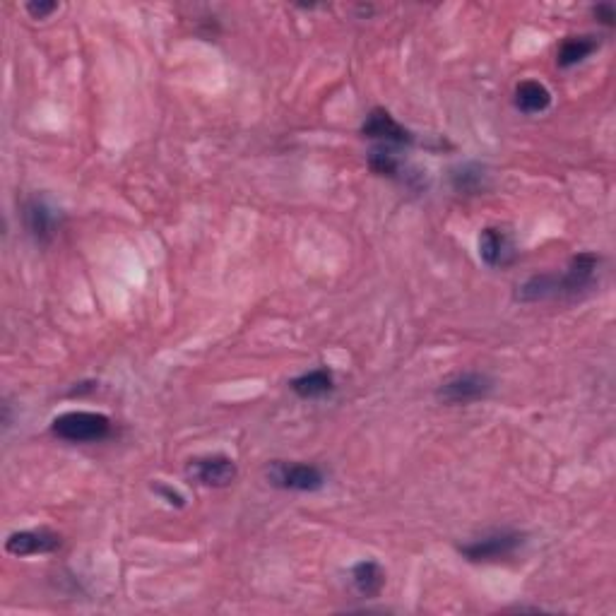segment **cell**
<instances>
[{"mask_svg": "<svg viewBox=\"0 0 616 616\" xmlns=\"http://www.w3.org/2000/svg\"><path fill=\"white\" fill-rule=\"evenodd\" d=\"M597 265H600V258H597L595 253H578L576 258H571L566 272H561V275L547 272V275L530 277V280L520 284L515 296H518V301H527V304H532V301L576 296L595 282Z\"/></svg>", "mask_w": 616, "mask_h": 616, "instance_id": "1", "label": "cell"}, {"mask_svg": "<svg viewBox=\"0 0 616 616\" xmlns=\"http://www.w3.org/2000/svg\"><path fill=\"white\" fill-rule=\"evenodd\" d=\"M51 431L68 443H97L111 434V419L99 412H65L53 419Z\"/></svg>", "mask_w": 616, "mask_h": 616, "instance_id": "2", "label": "cell"}, {"mask_svg": "<svg viewBox=\"0 0 616 616\" xmlns=\"http://www.w3.org/2000/svg\"><path fill=\"white\" fill-rule=\"evenodd\" d=\"M265 477H268L272 487L284 491H321L325 487L321 467L306 465V462L275 460L265 470Z\"/></svg>", "mask_w": 616, "mask_h": 616, "instance_id": "3", "label": "cell"}, {"mask_svg": "<svg viewBox=\"0 0 616 616\" xmlns=\"http://www.w3.org/2000/svg\"><path fill=\"white\" fill-rule=\"evenodd\" d=\"M523 544H525L523 532L499 530V532H491V535L479 537L470 544H462L460 554L465 556L467 561H472V564H489V561L508 559V556H513L515 552H518Z\"/></svg>", "mask_w": 616, "mask_h": 616, "instance_id": "4", "label": "cell"}, {"mask_svg": "<svg viewBox=\"0 0 616 616\" xmlns=\"http://www.w3.org/2000/svg\"><path fill=\"white\" fill-rule=\"evenodd\" d=\"M491 390H494V381H491L487 373L465 371L441 383L438 398L446 402V405H470V402L487 398Z\"/></svg>", "mask_w": 616, "mask_h": 616, "instance_id": "5", "label": "cell"}, {"mask_svg": "<svg viewBox=\"0 0 616 616\" xmlns=\"http://www.w3.org/2000/svg\"><path fill=\"white\" fill-rule=\"evenodd\" d=\"M186 472L188 477L195 479V482L212 489L229 487V484H234L236 475H239L236 462L227 458V455H205V458H195L188 462Z\"/></svg>", "mask_w": 616, "mask_h": 616, "instance_id": "6", "label": "cell"}, {"mask_svg": "<svg viewBox=\"0 0 616 616\" xmlns=\"http://www.w3.org/2000/svg\"><path fill=\"white\" fill-rule=\"evenodd\" d=\"M361 135L369 140L381 142V147H407L414 142V135L405 126H400L390 111L373 109L366 116L364 126H361Z\"/></svg>", "mask_w": 616, "mask_h": 616, "instance_id": "7", "label": "cell"}, {"mask_svg": "<svg viewBox=\"0 0 616 616\" xmlns=\"http://www.w3.org/2000/svg\"><path fill=\"white\" fill-rule=\"evenodd\" d=\"M479 258L489 268H508L518 260V248L513 244V236L501 227H487L479 234Z\"/></svg>", "mask_w": 616, "mask_h": 616, "instance_id": "8", "label": "cell"}, {"mask_svg": "<svg viewBox=\"0 0 616 616\" xmlns=\"http://www.w3.org/2000/svg\"><path fill=\"white\" fill-rule=\"evenodd\" d=\"M22 219H25V227L29 231L37 244H49L53 241V236L58 234V227H61V217L56 215V210L46 203V200L32 198L25 203V210H22Z\"/></svg>", "mask_w": 616, "mask_h": 616, "instance_id": "9", "label": "cell"}, {"mask_svg": "<svg viewBox=\"0 0 616 616\" xmlns=\"http://www.w3.org/2000/svg\"><path fill=\"white\" fill-rule=\"evenodd\" d=\"M61 547V535L51 530H20L13 532L5 539V552L13 556H39V554H51Z\"/></svg>", "mask_w": 616, "mask_h": 616, "instance_id": "10", "label": "cell"}, {"mask_svg": "<svg viewBox=\"0 0 616 616\" xmlns=\"http://www.w3.org/2000/svg\"><path fill=\"white\" fill-rule=\"evenodd\" d=\"M289 385H292V390L299 395V398L318 400V398H325L328 393H333L335 378H333V371L313 369L308 373H301V376H296Z\"/></svg>", "mask_w": 616, "mask_h": 616, "instance_id": "11", "label": "cell"}, {"mask_svg": "<svg viewBox=\"0 0 616 616\" xmlns=\"http://www.w3.org/2000/svg\"><path fill=\"white\" fill-rule=\"evenodd\" d=\"M515 106L527 116H535L552 106V92L537 80H525L515 87Z\"/></svg>", "mask_w": 616, "mask_h": 616, "instance_id": "12", "label": "cell"}, {"mask_svg": "<svg viewBox=\"0 0 616 616\" xmlns=\"http://www.w3.org/2000/svg\"><path fill=\"white\" fill-rule=\"evenodd\" d=\"M487 183H489L487 169L477 162H465L450 169V186H453L458 193L477 195L487 188Z\"/></svg>", "mask_w": 616, "mask_h": 616, "instance_id": "13", "label": "cell"}, {"mask_svg": "<svg viewBox=\"0 0 616 616\" xmlns=\"http://www.w3.org/2000/svg\"><path fill=\"white\" fill-rule=\"evenodd\" d=\"M600 49V39L592 34H580V37H568L556 53V65L559 68H573V65L583 63L592 53Z\"/></svg>", "mask_w": 616, "mask_h": 616, "instance_id": "14", "label": "cell"}, {"mask_svg": "<svg viewBox=\"0 0 616 616\" xmlns=\"http://www.w3.org/2000/svg\"><path fill=\"white\" fill-rule=\"evenodd\" d=\"M352 588L361 597H376L385 588V571L376 561H359L352 568Z\"/></svg>", "mask_w": 616, "mask_h": 616, "instance_id": "15", "label": "cell"}, {"mask_svg": "<svg viewBox=\"0 0 616 616\" xmlns=\"http://www.w3.org/2000/svg\"><path fill=\"white\" fill-rule=\"evenodd\" d=\"M369 167L376 171L378 176L402 181V162L398 159V154L393 152V147H376V150L369 154Z\"/></svg>", "mask_w": 616, "mask_h": 616, "instance_id": "16", "label": "cell"}, {"mask_svg": "<svg viewBox=\"0 0 616 616\" xmlns=\"http://www.w3.org/2000/svg\"><path fill=\"white\" fill-rule=\"evenodd\" d=\"M25 10L32 20H46V17L56 13L58 3H53V0H32V3L25 5Z\"/></svg>", "mask_w": 616, "mask_h": 616, "instance_id": "17", "label": "cell"}, {"mask_svg": "<svg viewBox=\"0 0 616 616\" xmlns=\"http://www.w3.org/2000/svg\"><path fill=\"white\" fill-rule=\"evenodd\" d=\"M152 489L157 491V494L162 496V499L167 501L169 506H176V508H183V506H186V496H183L179 489L169 487V484H162V482H157V484H154Z\"/></svg>", "mask_w": 616, "mask_h": 616, "instance_id": "18", "label": "cell"}, {"mask_svg": "<svg viewBox=\"0 0 616 616\" xmlns=\"http://www.w3.org/2000/svg\"><path fill=\"white\" fill-rule=\"evenodd\" d=\"M592 17H595L597 22L604 27H612L616 22V10L612 3H597L595 8H592Z\"/></svg>", "mask_w": 616, "mask_h": 616, "instance_id": "19", "label": "cell"}]
</instances>
